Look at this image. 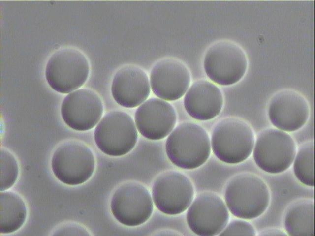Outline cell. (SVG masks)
<instances>
[{
  "label": "cell",
  "instance_id": "obj_16",
  "mask_svg": "<svg viewBox=\"0 0 315 236\" xmlns=\"http://www.w3.org/2000/svg\"><path fill=\"white\" fill-rule=\"evenodd\" d=\"M111 93L120 105L132 108L142 103L148 97L150 87L148 77L138 66L128 65L115 73L111 85Z\"/></svg>",
  "mask_w": 315,
  "mask_h": 236
},
{
  "label": "cell",
  "instance_id": "obj_6",
  "mask_svg": "<svg viewBox=\"0 0 315 236\" xmlns=\"http://www.w3.org/2000/svg\"><path fill=\"white\" fill-rule=\"evenodd\" d=\"M89 70L88 59L82 52L65 48L57 51L50 57L46 66L45 77L54 90L67 93L85 83Z\"/></svg>",
  "mask_w": 315,
  "mask_h": 236
},
{
  "label": "cell",
  "instance_id": "obj_4",
  "mask_svg": "<svg viewBox=\"0 0 315 236\" xmlns=\"http://www.w3.org/2000/svg\"><path fill=\"white\" fill-rule=\"evenodd\" d=\"M248 58L243 49L227 40L216 41L206 50L203 67L208 78L214 83L228 86L239 82L248 67Z\"/></svg>",
  "mask_w": 315,
  "mask_h": 236
},
{
  "label": "cell",
  "instance_id": "obj_10",
  "mask_svg": "<svg viewBox=\"0 0 315 236\" xmlns=\"http://www.w3.org/2000/svg\"><path fill=\"white\" fill-rule=\"evenodd\" d=\"M152 192L156 206L168 215L185 211L194 197V189L190 180L175 171H166L159 175L154 182Z\"/></svg>",
  "mask_w": 315,
  "mask_h": 236
},
{
  "label": "cell",
  "instance_id": "obj_2",
  "mask_svg": "<svg viewBox=\"0 0 315 236\" xmlns=\"http://www.w3.org/2000/svg\"><path fill=\"white\" fill-rule=\"evenodd\" d=\"M224 198L228 209L234 216L249 220L264 212L269 205L270 193L261 178L252 173H243L229 181Z\"/></svg>",
  "mask_w": 315,
  "mask_h": 236
},
{
  "label": "cell",
  "instance_id": "obj_1",
  "mask_svg": "<svg viewBox=\"0 0 315 236\" xmlns=\"http://www.w3.org/2000/svg\"><path fill=\"white\" fill-rule=\"evenodd\" d=\"M166 154L170 161L184 169H193L203 165L211 152V143L206 130L191 122L179 124L168 137Z\"/></svg>",
  "mask_w": 315,
  "mask_h": 236
},
{
  "label": "cell",
  "instance_id": "obj_24",
  "mask_svg": "<svg viewBox=\"0 0 315 236\" xmlns=\"http://www.w3.org/2000/svg\"><path fill=\"white\" fill-rule=\"evenodd\" d=\"M259 235H286L282 230L278 228H269L260 232Z\"/></svg>",
  "mask_w": 315,
  "mask_h": 236
},
{
  "label": "cell",
  "instance_id": "obj_14",
  "mask_svg": "<svg viewBox=\"0 0 315 236\" xmlns=\"http://www.w3.org/2000/svg\"><path fill=\"white\" fill-rule=\"evenodd\" d=\"M153 93L167 101L181 98L187 91L191 81L190 74L181 61L167 58L158 61L153 67L150 75Z\"/></svg>",
  "mask_w": 315,
  "mask_h": 236
},
{
  "label": "cell",
  "instance_id": "obj_12",
  "mask_svg": "<svg viewBox=\"0 0 315 236\" xmlns=\"http://www.w3.org/2000/svg\"><path fill=\"white\" fill-rule=\"evenodd\" d=\"M271 122L278 129L292 132L301 128L307 121L310 106L307 99L300 92L285 89L276 93L268 105Z\"/></svg>",
  "mask_w": 315,
  "mask_h": 236
},
{
  "label": "cell",
  "instance_id": "obj_7",
  "mask_svg": "<svg viewBox=\"0 0 315 236\" xmlns=\"http://www.w3.org/2000/svg\"><path fill=\"white\" fill-rule=\"evenodd\" d=\"M296 152V144L289 134L271 128L258 134L253 156L255 163L261 170L270 174H278L290 167Z\"/></svg>",
  "mask_w": 315,
  "mask_h": 236
},
{
  "label": "cell",
  "instance_id": "obj_18",
  "mask_svg": "<svg viewBox=\"0 0 315 236\" xmlns=\"http://www.w3.org/2000/svg\"><path fill=\"white\" fill-rule=\"evenodd\" d=\"M27 216L23 198L16 192L5 190L0 194V233L10 234L19 229Z\"/></svg>",
  "mask_w": 315,
  "mask_h": 236
},
{
  "label": "cell",
  "instance_id": "obj_15",
  "mask_svg": "<svg viewBox=\"0 0 315 236\" xmlns=\"http://www.w3.org/2000/svg\"><path fill=\"white\" fill-rule=\"evenodd\" d=\"M177 116L173 107L167 101L152 98L136 110L135 121L139 133L150 140L167 136L175 126Z\"/></svg>",
  "mask_w": 315,
  "mask_h": 236
},
{
  "label": "cell",
  "instance_id": "obj_19",
  "mask_svg": "<svg viewBox=\"0 0 315 236\" xmlns=\"http://www.w3.org/2000/svg\"><path fill=\"white\" fill-rule=\"evenodd\" d=\"M314 201L305 199L293 203L284 217L285 229L289 235H314Z\"/></svg>",
  "mask_w": 315,
  "mask_h": 236
},
{
  "label": "cell",
  "instance_id": "obj_5",
  "mask_svg": "<svg viewBox=\"0 0 315 236\" xmlns=\"http://www.w3.org/2000/svg\"><path fill=\"white\" fill-rule=\"evenodd\" d=\"M54 175L61 182L77 185L88 180L95 168V159L91 149L84 143L69 140L61 144L51 160Z\"/></svg>",
  "mask_w": 315,
  "mask_h": 236
},
{
  "label": "cell",
  "instance_id": "obj_8",
  "mask_svg": "<svg viewBox=\"0 0 315 236\" xmlns=\"http://www.w3.org/2000/svg\"><path fill=\"white\" fill-rule=\"evenodd\" d=\"M94 138L96 146L104 153L119 156L132 149L137 142L138 134L128 114L113 111L100 121L95 129Z\"/></svg>",
  "mask_w": 315,
  "mask_h": 236
},
{
  "label": "cell",
  "instance_id": "obj_23",
  "mask_svg": "<svg viewBox=\"0 0 315 236\" xmlns=\"http://www.w3.org/2000/svg\"><path fill=\"white\" fill-rule=\"evenodd\" d=\"M56 235H90L82 226L75 223L66 224L57 229Z\"/></svg>",
  "mask_w": 315,
  "mask_h": 236
},
{
  "label": "cell",
  "instance_id": "obj_11",
  "mask_svg": "<svg viewBox=\"0 0 315 236\" xmlns=\"http://www.w3.org/2000/svg\"><path fill=\"white\" fill-rule=\"evenodd\" d=\"M229 218L224 202L211 192L198 194L187 213L189 227L194 233L201 236L220 234L227 225Z\"/></svg>",
  "mask_w": 315,
  "mask_h": 236
},
{
  "label": "cell",
  "instance_id": "obj_22",
  "mask_svg": "<svg viewBox=\"0 0 315 236\" xmlns=\"http://www.w3.org/2000/svg\"><path fill=\"white\" fill-rule=\"evenodd\" d=\"M220 235H256L253 227L248 222L242 220H232L225 227Z\"/></svg>",
  "mask_w": 315,
  "mask_h": 236
},
{
  "label": "cell",
  "instance_id": "obj_17",
  "mask_svg": "<svg viewBox=\"0 0 315 236\" xmlns=\"http://www.w3.org/2000/svg\"><path fill=\"white\" fill-rule=\"evenodd\" d=\"M223 104V97L219 88L207 80L194 82L187 91L184 105L187 113L199 120H208L218 116Z\"/></svg>",
  "mask_w": 315,
  "mask_h": 236
},
{
  "label": "cell",
  "instance_id": "obj_20",
  "mask_svg": "<svg viewBox=\"0 0 315 236\" xmlns=\"http://www.w3.org/2000/svg\"><path fill=\"white\" fill-rule=\"evenodd\" d=\"M314 142L305 143L299 148L293 164V171L297 178L309 186H314Z\"/></svg>",
  "mask_w": 315,
  "mask_h": 236
},
{
  "label": "cell",
  "instance_id": "obj_21",
  "mask_svg": "<svg viewBox=\"0 0 315 236\" xmlns=\"http://www.w3.org/2000/svg\"><path fill=\"white\" fill-rule=\"evenodd\" d=\"M0 192L7 190L16 181L19 166L15 156L5 148L0 149Z\"/></svg>",
  "mask_w": 315,
  "mask_h": 236
},
{
  "label": "cell",
  "instance_id": "obj_3",
  "mask_svg": "<svg viewBox=\"0 0 315 236\" xmlns=\"http://www.w3.org/2000/svg\"><path fill=\"white\" fill-rule=\"evenodd\" d=\"M254 142L251 127L236 117L220 120L211 135L214 154L221 161L228 164H237L247 159L252 153Z\"/></svg>",
  "mask_w": 315,
  "mask_h": 236
},
{
  "label": "cell",
  "instance_id": "obj_13",
  "mask_svg": "<svg viewBox=\"0 0 315 236\" xmlns=\"http://www.w3.org/2000/svg\"><path fill=\"white\" fill-rule=\"evenodd\" d=\"M103 106L99 96L87 88L77 89L65 97L61 113L65 123L77 131L93 128L100 119Z\"/></svg>",
  "mask_w": 315,
  "mask_h": 236
},
{
  "label": "cell",
  "instance_id": "obj_9",
  "mask_svg": "<svg viewBox=\"0 0 315 236\" xmlns=\"http://www.w3.org/2000/svg\"><path fill=\"white\" fill-rule=\"evenodd\" d=\"M110 207L116 219L129 226L144 223L153 210L150 192L145 186L136 182H127L120 185L112 197Z\"/></svg>",
  "mask_w": 315,
  "mask_h": 236
}]
</instances>
